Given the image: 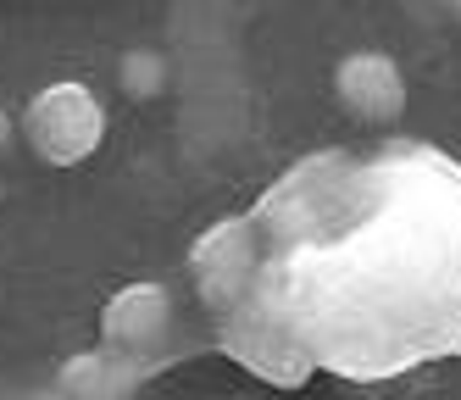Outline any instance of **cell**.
I'll return each mask as SVG.
<instances>
[{"label": "cell", "instance_id": "obj_1", "mask_svg": "<svg viewBox=\"0 0 461 400\" xmlns=\"http://www.w3.org/2000/svg\"><path fill=\"white\" fill-rule=\"evenodd\" d=\"M189 267L222 350L273 384L461 356V161L411 140L306 156Z\"/></svg>", "mask_w": 461, "mask_h": 400}, {"label": "cell", "instance_id": "obj_2", "mask_svg": "<svg viewBox=\"0 0 461 400\" xmlns=\"http://www.w3.org/2000/svg\"><path fill=\"white\" fill-rule=\"evenodd\" d=\"M23 128H28V145H34L45 161L73 167L101 145L106 117H101V100H95L84 84H50V89L34 95Z\"/></svg>", "mask_w": 461, "mask_h": 400}, {"label": "cell", "instance_id": "obj_3", "mask_svg": "<svg viewBox=\"0 0 461 400\" xmlns=\"http://www.w3.org/2000/svg\"><path fill=\"white\" fill-rule=\"evenodd\" d=\"M339 100L361 117V123H394L406 112V84L394 73V61L378 50H356L339 61Z\"/></svg>", "mask_w": 461, "mask_h": 400}, {"label": "cell", "instance_id": "obj_4", "mask_svg": "<svg viewBox=\"0 0 461 400\" xmlns=\"http://www.w3.org/2000/svg\"><path fill=\"white\" fill-rule=\"evenodd\" d=\"M161 328H167V295L150 289V284L122 289L106 306V340H112V350H145Z\"/></svg>", "mask_w": 461, "mask_h": 400}, {"label": "cell", "instance_id": "obj_5", "mask_svg": "<svg viewBox=\"0 0 461 400\" xmlns=\"http://www.w3.org/2000/svg\"><path fill=\"white\" fill-rule=\"evenodd\" d=\"M122 84H128V95H156V84H161V61L150 56V50H134L122 61Z\"/></svg>", "mask_w": 461, "mask_h": 400}, {"label": "cell", "instance_id": "obj_6", "mask_svg": "<svg viewBox=\"0 0 461 400\" xmlns=\"http://www.w3.org/2000/svg\"><path fill=\"white\" fill-rule=\"evenodd\" d=\"M6 140H12V123H6V112H0V150H6Z\"/></svg>", "mask_w": 461, "mask_h": 400}]
</instances>
